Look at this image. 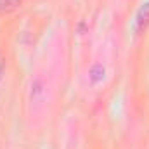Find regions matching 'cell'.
<instances>
[{"mask_svg":"<svg viewBox=\"0 0 149 149\" xmlns=\"http://www.w3.org/2000/svg\"><path fill=\"white\" fill-rule=\"evenodd\" d=\"M148 26H149V0L139 7V10L135 14V31L141 33V31L148 30Z\"/></svg>","mask_w":149,"mask_h":149,"instance_id":"6da1fadb","label":"cell"},{"mask_svg":"<svg viewBox=\"0 0 149 149\" xmlns=\"http://www.w3.org/2000/svg\"><path fill=\"white\" fill-rule=\"evenodd\" d=\"M104 74H106V68H104L101 63L92 64L90 70H88V78H90V81H92L94 85L99 83V81H102V80H104Z\"/></svg>","mask_w":149,"mask_h":149,"instance_id":"7a4b0ae2","label":"cell"},{"mask_svg":"<svg viewBox=\"0 0 149 149\" xmlns=\"http://www.w3.org/2000/svg\"><path fill=\"white\" fill-rule=\"evenodd\" d=\"M23 0H0V12H10L16 10L21 5Z\"/></svg>","mask_w":149,"mask_h":149,"instance_id":"3957f363","label":"cell"},{"mask_svg":"<svg viewBox=\"0 0 149 149\" xmlns=\"http://www.w3.org/2000/svg\"><path fill=\"white\" fill-rule=\"evenodd\" d=\"M3 71H5V59H3V56L0 54V81H2V78H3Z\"/></svg>","mask_w":149,"mask_h":149,"instance_id":"277c9868","label":"cell"},{"mask_svg":"<svg viewBox=\"0 0 149 149\" xmlns=\"http://www.w3.org/2000/svg\"><path fill=\"white\" fill-rule=\"evenodd\" d=\"M85 30V23L81 21V23H78V31H83Z\"/></svg>","mask_w":149,"mask_h":149,"instance_id":"5b68a950","label":"cell"}]
</instances>
